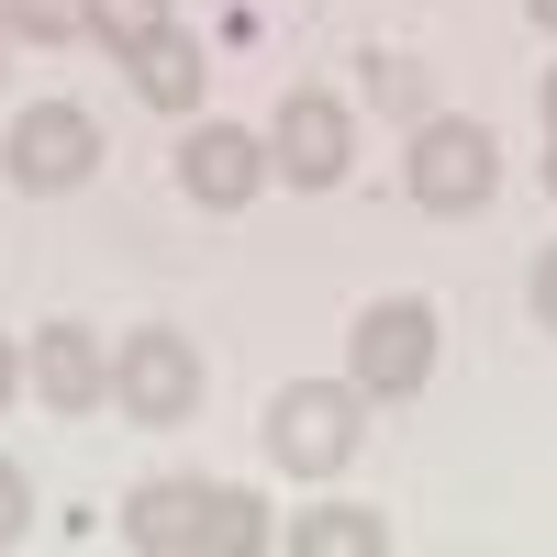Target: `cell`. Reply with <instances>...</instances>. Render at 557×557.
<instances>
[{
  "label": "cell",
  "instance_id": "6da1fadb",
  "mask_svg": "<svg viewBox=\"0 0 557 557\" xmlns=\"http://www.w3.org/2000/svg\"><path fill=\"white\" fill-rule=\"evenodd\" d=\"M123 546H146V557H257L268 502L223 491V480H146L123 502Z\"/></svg>",
  "mask_w": 557,
  "mask_h": 557
},
{
  "label": "cell",
  "instance_id": "7a4b0ae2",
  "mask_svg": "<svg viewBox=\"0 0 557 557\" xmlns=\"http://www.w3.org/2000/svg\"><path fill=\"white\" fill-rule=\"evenodd\" d=\"M368 401L357 380H290L268 401V469H290V480H335L346 457L368 446Z\"/></svg>",
  "mask_w": 557,
  "mask_h": 557
},
{
  "label": "cell",
  "instance_id": "3957f363",
  "mask_svg": "<svg viewBox=\"0 0 557 557\" xmlns=\"http://www.w3.org/2000/svg\"><path fill=\"white\" fill-rule=\"evenodd\" d=\"M401 190H412V212H435V223H469V212L502 190V146H491V123L424 112V123H412V157H401Z\"/></svg>",
  "mask_w": 557,
  "mask_h": 557
},
{
  "label": "cell",
  "instance_id": "277c9868",
  "mask_svg": "<svg viewBox=\"0 0 557 557\" xmlns=\"http://www.w3.org/2000/svg\"><path fill=\"white\" fill-rule=\"evenodd\" d=\"M112 412L146 424V435L190 424V412H201V346L178 335V323H134V335L112 346Z\"/></svg>",
  "mask_w": 557,
  "mask_h": 557
},
{
  "label": "cell",
  "instance_id": "5b68a950",
  "mask_svg": "<svg viewBox=\"0 0 557 557\" xmlns=\"http://www.w3.org/2000/svg\"><path fill=\"white\" fill-rule=\"evenodd\" d=\"M346 380H357L368 401H412V391L435 380V301H412V290L368 301V312L346 323Z\"/></svg>",
  "mask_w": 557,
  "mask_h": 557
},
{
  "label": "cell",
  "instance_id": "8992f818",
  "mask_svg": "<svg viewBox=\"0 0 557 557\" xmlns=\"http://www.w3.org/2000/svg\"><path fill=\"white\" fill-rule=\"evenodd\" d=\"M89 168H101V123H89L78 101H23V112H12V134H0V178H12L23 201L78 190Z\"/></svg>",
  "mask_w": 557,
  "mask_h": 557
},
{
  "label": "cell",
  "instance_id": "52a82bcc",
  "mask_svg": "<svg viewBox=\"0 0 557 557\" xmlns=\"http://www.w3.org/2000/svg\"><path fill=\"white\" fill-rule=\"evenodd\" d=\"M268 157H278V178H290V190H335V178L357 168V112L335 101V89H278Z\"/></svg>",
  "mask_w": 557,
  "mask_h": 557
},
{
  "label": "cell",
  "instance_id": "ba28073f",
  "mask_svg": "<svg viewBox=\"0 0 557 557\" xmlns=\"http://www.w3.org/2000/svg\"><path fill=\"white\" fill-rule=\"evenodd\" d=\"M23 391H34L45 412H67V424L112 412V335H89V323H34V346H23Z\"/></svg>",
  "mask_w": 557,
  "mask_h": 557
},
{
  "label": "cell",
  "instance_id": "9c48e42d",
  "mask_svg": "<svg viewBox=\"0 0 557 557\" xmlns=\"http://www.w3.org/2000/svg\"><path fill=\"white\" fill-rule=\"evenodd\" d=\"M268 178H278L268 134H246V123H190L178 134V190H190L201 212H246Z\"/></svg>",
  "mask_w": 557,
  "mask_h": 557
},
{
  "label": "cell",
  "instance_id": "30bf717a",
  "mask_svg": "<svg viewBox=\"0 0 557 557\" xmlns=\"http://www.w3.org/2000/svg\"><path fill=\"white\" fill-rule=\"evenodd\" d=\"M123 78H134V101H146V112H178V123H190L201 112V78H212V45L190 34V23H157L146 45H134V57H112Z\"/></svg>",
  "mask_w": 557,
  "mask_h": 557
},
{
  "label": "cell",
  "instance_id": "8fae6325",
  "mask_svg": "<svg viewBox=\"0 0 557 557\" xmlns=\"http://www.w3.org/2000/svg\"><path fill=\"white\" fill-rule=\"evenodd\" d=\"M290 557H391V524L368 502H312L290 513Z\"/></svg>",
  "mask_w": 557,
  "mask_h": 557
},
{
  "label": "cell",
  "instance_id": "7c38bea8",
  "mask_svg": "<svg viewBox=\"0 0 557 557\" xmlns=\"http://www.w3.org/2000/svg\"><path fill=\"white\" fill-rule=\"evenodd\" d=\"M0 34H23V45H78V34H89V0H0Z\"/></svg>",
  "mask_w": 557,
  "mask_h": 557
},
{
  "label": "cell",
  "instance_id": "4fadbf2b",
  "mask_svg": "<svg viewBox=\"0 0 557 557\" xmlns=\"http://www.w3.org/2000/svg\"><path fill=\"white\" fill-rule=\"evenodd\" d=\"M157 23H178L168 0H89V45H112V57H134Z\"/></svg>",
  "mask_w": 557,
  "mask_h": 557
},
{
  "label": "cell",
  "instance_id": "5bb4252c",
  "mask_svg": "<svg viewBox=\"0 0 557 557\" xmlns=\"http://www.w3.org/2000/svg\"><path fill=\"white\" fill-rule=\"evenodd\" d=\"M34 524V480H23V457H0V546H23Z\"/></svg>",
  "mask_w": 557,
  "mask_h": 557
},
{
  "label": "cell",
  "instance_id": "9a60e30c",
  "mask_svg": "<svg viewBox=\"0 0 557 557\" xmlns=\"http://www.w3.org/2000/svg\"><path fill=\"white\" fill-rule=\"evenodd\" d=\"M368 89H380V101H391V112H412V101H424V78H412L401 57H368Z\"/></svg>",
  "mask_w": 557,
  "mask_h": 557
},
{
  "label": "cell",
  "instance_id": "2e32d148",
  "mask_svg": "<svg viewBox=\"0 0 557 557\" xmlns=\"http://www.w3.org/2000/svg\"><path fill=\"white\" fill-rule=\"evenodd\" d=\"M524 301H535V323H546V335H557V246L535 257V278H524Z\"/></svg>",
  "mask_w": 557,
  "mask_h": 557
},
{
  "label": "cell",
  "instance_id": "e0dca14e",
  "mask_svg": "<svg viewBox=\"0 0 557 557\" xmlns=\"http://www.w3.org/2000/svg\"><path fill=\"white\" fill-rule=\"evenodd\" d=\"M12 401H23V346L0 335V412H12Z\"/></svg>",
  "mask_w": 557,
  "mask_h": 557
},
{
  "label": "cell",
  "instance_id": "ac0fdd59",
  "mask_svg": "<svg viewBox=\"0 0 557 557\" xmlns=\"http://www.w3.org/2000/svg\"><path fill=\"white\" fill-rule=\"evenodd\" d=\"M524 23H535V34H557V0H524Z\"/></svg>",
  "mask_w": 557,
  "mask_h": 557
},
{
  "label": "cell",
  "instance_id": "d6986e66",
  "mask_svg": "<svg viewBox=\"0 0 557 557\" xmlns=\"http://www.w3.org/2000/svg\"><path fill=\"white\" fill-rule=\"evenodd\" d=\"M546 134H557V67H546Z\"/></svg>",
  "mask_w": 557,
  "mask_h": 557
},
{
  "label": "cell",
  "instance_id": "ffe728a7",
  "mask_svg": "<svg viewBox=\"0 0 557 557\" xmlns=\"http://www.w3.org/2000/svg\"><path fill=\"white\" fill-rule=\"evenodd\" d=\"M546 190H557V134H546Z\"/></svg>",
  "mask_w": 557,
  "mask_h": 557
}]
</instances>
